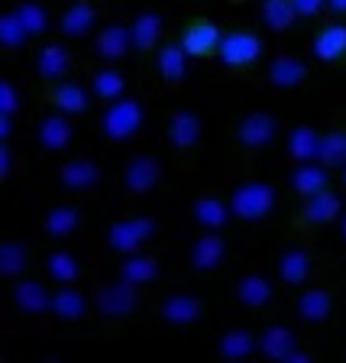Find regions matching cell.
<instances>
[{
  "label": "cell",
  "instance_id": "6da1fadb",
  "mask_svg": "<svg viewBox=\"0 0 346 363\" xmlns=\"http://www.w3.org/2000/svg\"><path fill=\"white\" fill-rule=\"evenodd\" d=\"M279 204V191L272 182H263V179H253V182H243L230 191V211H233L236 220L243 224H259L265 220Z\"/></svg>",
  "mask_w": 346,
  "mask_h": 363
},
{
  "label": "cell",
  "instance_id": "7a4b0ae2",
  "mask_svg": "<svg viewBox=\"0 0 346 363\" xmlns=\"http://www.w3.org/2000/svg\"><path fill=\"white\" fill-rule=\"evenodd\" d=\"M146 123V107L139 104L136 98H117L107 104L104 117H100V133L110 140V143H127L133 140Z\"/></svg>",
  "mask_w": 346,
  "mask_h": 363
},
{
  "label": "cell",
  "instance_id": "3957f363",
  "mask_svg": "<svg viewBox=\"0 0 346 363\" xmlns=\"http://www.w3.org/2000/svg\"><path fill=\"white\" fill-rule=\"evenodd\" d=\"M263 55H265V43H263V36L253 30L224 33L220 49H217V62L224 68H230V72H246V68H253Z\"/></svg>",
  "mask_w": 346,
  "mask_h": 363
},
{
  "label": "cell",
  "instance_id": "277c9868",
  "mask_svg": "<svg viewBox=\"0 0 346 363\" xmlns=\"http://www.w3.org/2000/svg\"><path fill=\"white\" fill-rule=\"evenodd\" d=\"M158 234V220L152 214H136V218H123L113 220L110 230H107V247L120 257H129V253H139L146 250V243Z\"/></svg>",
  "mask_w": 346,
  "mask_h": 363
},
{
  "label": "cell",
  "instance_id": "5b68a950",
  "mask_svg": "<svg viewBox=\"0 0 346 363\" xmlns=\"http://www.w3.org/2000/svg\"><path fill=\"white\" fill-rule=\"evenodd\" d=\"M139 302H143V286H133V282H127L123 276L117 282H107V286L98 289V295H94V308H98V315L107 318V321H123V318H129L139 308Z\"/></svg>",
  "mask_w": 346,
  "mask_h": 363
},
{
  "label": "cell",
  "instance_id": "8992f818",
  "mask_svg": "<svg viewBox=\"0 0 346 363\" xmlns=\"http://www.w3.org/2000/svg\"><path fill=\"white\" fill-rule=\"evenodd\" d=\"M279 117L272 111H249L243 113L240 121H236V146L240 150H249V152H259V150H269L275 140H279Z\"/></svg>",
  "mask_w": 346,
  "mask_h": 363
},
{
  "label": "cell",
  "instance_id": "52a82bcc",
  "mask_svg": "<svg viewBox=\"0 0 346 363\" xmlns=\"http://www.w3.org/2000/svg\"><path fill=\"white\" fill-rule=\"evenodd\" d=\"M158 182H162V162L156 156H133L123 166V175H120V185L129 198H143V195H152L158 189Z\"/></svg>",
  "mask_w": 346,
  "mask_h": 363
},
{
  "label": "cell",
  "instance_id": "ba28073f",
  "mask_svg": "<svg viewBox=\"0 0 346 363\" xmlns=\"http://www.w3.org/2000/svg\"><path fill=\"white\" fill-rule=\"evenodd\" d=\"M308 78H311L308 59H301V55H294V52L272 55L269 65H265V82L275 91H298L301 84H308Z\"/></svg>",
  "mask_w": 346,
  "mask_h": 363
},
{
  "label": "cell",
  "instance_id": "9c48e42d",
  "mask_svg": "<svg viewBox=\"0 0 346 363\" xmlns=\"http://www.w3.org/2000/svg\"><path fill=\"white\" fill-rule=\"evenodd\" d=\"M166 140L175 152H191L201 146L204 140V121L197 111H188V107H181L168 117L166 123Z\"/></svg>",
  "mask_w": 346,
  "mask_h": 363
},
{
  "label": "cell",
  "instance_id": "30bf717a",
  "mask_svg": "<svg viewBox=\"0 0 346 363\" xmlns=\"http://www.w3.org/2000/svg\"><path fill=\"white\" fill-rule=\"evenodd\" d=\"M220 39H224V30H220L214 20H191L185 30L178 33V43L185 45V52L191 55V59H211V55H217L220 49Z\"/></svg>",
  "mask_w": 346,
  "mask_h": 363
},
{
  "label": "cell",
  "instance_id": "8fae6325",
  "mask_svg": "<svg viewBox=\"0 0 346 363\" xmlns=\"http://www.w3.org/2000/svg\"><path fill=\"white\" fill-rule=\"evenodd\" d=\"M343 214V198L337 191L324 189L314 191V195L301 198V211H298V224L301 227H327L333 220H340Z\"/></svg>",
  "mask_w": 346,
  "mask_h": 363
},
{
  "label": "cell",
  "instance_id": "7c38bea8",
  "mask_svg": "<svg viewBox=\"0 0 346 363\" xmlns=\"http://www.w3.org/2000/svg\"><path fill=\"white\" fill-rule=\"evenodd\" d=\"M100 179H104V172H100V166L94 162V159L88 156H75V159H65L59 169V185L65 191H71V195H84V191H94L100 185Z\"/></svg>",
  "mask_w": 346,
  "mask_h": 363
},
{
  "label": "cell",
  "instance_id": "4fadbf2b",
  "mask_svg": "<svg viewBox=\"0 0 346 363\" xmlns=\"http://www.w3.org/2000/svg\"><path fill=\"white\" fill-rule=\"evenodd\" d=\"M129 52H136V49H133V30H129L127 23L117 20V23L100 26L98 36H94V55L100 62H120Z\"/></svg>",
  "mask_w": 346,
  "mask_h": 363
},
{
  "label": "cell",
  "instance_id": "5bb4252c",
  "mask_svg": "<svg viewBox=\"0 0 346 363\" xmlns=\"http://www.w3.org/2000/svg\"><path fill=\"white\" fill-rule=\"evenodd\" d=\"M158 318L172 328H188L197 325L204 318V302L191 292H172L158 302Z\"/></svg>",
  "mask_w": 346,
  "mask_h": 363
},
{
  "label": "cell",
  "instance_id": "9a60e30c",
  "mask_svg": "<svg viewBox=\"0 0 346 363\" xmlns=\"http://www.w3.org/2000/svg\"><path fill=\"white\" fill-rule=\"evenodd\" d=\"M226 257V237L220 230H201L188 250V263L195 272H214Z\"/></svg>",
  "mask_w": 346,
  "mask_h": 363
},
{
  "label": "cell",
  "instance_id": "2e32d148",
  "mask_svg": "<svg viewBox=\"0 0 346 363\" xmlns=\"http://www.w3.org/2000/svg\"><path fill=\"white\" fill-rule=\"evenodd\" d=\"M49 104L55 107V111L68 113V117H81V113H88L91 107V88H84V84L71 82V78H62V82H52L49 84Z\"/></svg>",
  "mask_w": 346,
  "mask_h": 363
},
{
  "label": "cell",
  "instance_id": "e0dca14e",
  "mask_svg": "<svg viewBox=\"0 0 346 363\" xmlns=\"http://www.w3.org/2000/svg\"><path fill=\"white\" fill-rule=\"evenodd\" d=\"M156 75L162 78L166 84H181L188 78V68H191V55L185 52V45L178 39H168L156 49Z\"/></svg>",
  "mask_w": 346,
  "mask_h": 363
},
{
  "label": "cell",
  "instance_id": "ac0fdd59",
  "mask_svg": "<svg viewBox=\"0 0 346 363\" xmlns=\"http://www.w3.org/2000/svg\"><path fill=\"white\" fill-rule=\"evenodd\" d=\"M294 315L301 325H324L327 318L333 315V292L327 286H308L301 295H298V302H294Z\"/></svg>",
  "mask_w": 346,
  "mask_h": 363
},
{
  "label": "cell",
  "instance_id": "d6986e66",
  "mask_svg": "<svg viewBox=\"0 0 346 363\" xmlns=\"http://www.w3.org/2000/svg\"><path fill=\"white\" fill-rule=\"evenodd\" d=\"M311 55L324 65H333V62L346 59V23H324L321 30L311 36Z\"/></svg>",
  "mask_w": 346,
  "mask_h": 363
},
{
  "label": "cell",
  "instance_id": "ffe728a7",
  "mask_svg": "<svg viewBox=\"0 0 346 363\" xmlns=\"http://www.w3.org/2000/svg\"><path fill=\"white\" fill-rule=\"evenodd\" d=\"M36 140L45 152H65L68 146H71V140H75V123H71L68 113L55 111V113H49V117L39 121Z\"/></svg>",
  "mask_w": 346,
  "mask_h": 363
},
{
  "label": "cell",
  "instance_id": "44dd1931",
  "mask_svg": "<svg viewBox=\"0 0 346 363\" xmlns=\"http://www.w3.org/2000/svg\"><path fill=\"white\" fill-rule=\"evenodd\" d=\"M10 298H13V308L20 311V315H26V318L49 315V308H52V295L45 292L42 282L23 279V276H20V282H13V292H10Z\"/></svg>",
  "mask_w": 346,
  "mask_h": 363
},
{
  "label": "cell",
  "instance_id": "7402d4cb",
  "mask_svg": "<svg viewBox=\"0 0 346 363\" xmlns=\"http://www.w3.org/2000/svg\"><path fill=\"white\" fill-rule=\"evenodd\" d=\"M330 172L333 169H327L324 162H294L292 172H288V189L294 191V195H314V191H324L330 189Z\"/></svg>",
  "mask_w": 346,
  "mask_h": 363
},
{
  "label": "cell",
  "instance_id": "603a6c76",
  "mask_svg": "<svg viewBox=\"0 0 346 363\" xmlns=\"http://www.w3.org/2000/svg\"><path fill=\"white\" fill-rule=\"evenodd\" d=\"M68 72H71V52H68V45H62V43H42L39 45L36 75L42 78L45 84L68 78Z\"/></svg>",
  "mask_w": 346,
  "mask_h": 363
},
{
  "label": "cell",
  "instance_id": "cb8c5ba5",
  "mask_svg": "<svg viewBox=\"0 0 346 363\" xmlns=\"http://www.w3.org/2000/svg\"><path fill=\"white\" fill-rule=\"evenodd\" d=\"M233 211H230V198H217V195H201L191 204V220L201 230H224L230 224Z\"/></svg>",
  "mask_w": 346,
  "mask_h": 363
},
{
  "label": "cell",
  "instance_id": "d4e9b609",
  "mask_svg": "<svg viewBox=\"0 0 346 363\" xmlns=\"http://www.w3.org/2000/svg\"><path fill=\"white\" fill-rule=\"evenodd\" d=\"M94 23H98V4L94 0H75L62 10L59 30L65 39H81L94 30Z\"/></svg>",
  "mask_w": 346,
  "mask_h": 363
},
{
  "label": "cell",
  "instance_id": "484cf974",
  "mask_svg": "<svg viewBox=\"0 0 346 363\" xmlns=\"http://www.w3.org/2000/svg\"><path fill=\"white\" fill-rule=\"evenodd\" d=\"M275 269H279V279L285 282V286L298 289L308 282L311 269H314V253H311L308 247H288V250H282Z\"/></svg>",
  "mask_w": 346,
  "mask_h": 363
},
{
  "label": "cell",
  "instance_id": "4316f807",
  "mask_svg": "<svg viewBox=\"0 0 346 363\" xmlns=\"http://www.w3.org/2000/svg\"><path fill=\"white\" fill-rule=\"evenodd\" d=\"M129 30H133V49L136 52H156L158 45H162V33H166V20L152 10H143V13H136L133 23H129Z\"/></svg>",
  "mask_w": 346,
  "mask_h": 363
},
{
  "label": "cell",
  "instance_id": "83f0119b",
  "mask_svg": "<svg viewBox=\"0 0 346 363\" xmlns=\"http://www.w3.org/2000/svg\"><path fill=\"white\" fill-rule=\"evenodd\" d=\"M298 350V334L285 325H269L263 334H259V354L265 360H275V363H285L288 357Z\"/></svg>",
  "mask_w": 346,
  "mask_h": 363
},
{
  "label": "cell",
  "instance_id": "f1b7e54d",
  "mask_svg": "<svg viewBox=\"0 0 346 363\" xmlns=\"http://www.w3.org/2000/svg\"><path fill=\"white\" fill-rule=\"evenodd\" d=\"M285 152L292 162H314L321 152V130L311 123H298L285 136Z\"/></svg>",
  "mask_w": 346,
  "mask_h": 363
},
{
  "label": "cell",
  "instance_id": "f546056e",
  "mask_svg": "<svg viewBox=\"0 0 346 363\" xmlns=\"http://www.w3.org/2000/svg\"><path fill=\"white\" fill-rule=\"evenodd\" d=\"M81 227V211L75 204H55L42 214V234L52 240H68Z\"/></svg>",
  "mask_w": 346,
  "mask_h": 363
},
{
  "label": "cell",
  "instance_id": "4dcf8cb0",
  "mask_svg": "<svg viewBox=\"0 0 346 363\" xmlns=\"http://www.w3.org/2000/svg\"><path fill=\"white\" fill-rule=\"evenodd\" d=\"M256 350H259V337L253 331H246V328H230V331H224L217 340V354L230 363L249 360Z\"/></svg>",
  "mask_w": 346,
  "mask_h": 363
},
{
  "label": "cell",
  "instance_id": "1f68e13d",
  "mask_svg": "<svg viewBox=\"0 0 346 363\" xmlns=\"http://www.w3.org/2000/svg\"><path fill=\"white\" fill-rule=\"evenodd\" d=\"M272 298H275V286L265 276H259V272L240 276V282H236V302L243 308H265Z\"/></svg>",
  "mask_w": 346,
  "mask_h": 363
},
{
  "label": "cell",
  "instance_id": "d6a6232c",
  "mask_svg": "<svg viewBox=\"0 0 346 363\" xmlns=\"http://www.w3.org/2000/svg\"><path fill=\"white\" fill-rule=\"evenodd\" d=\"M49 315L59 318V321H81L84 315H88V298H84L81 292H78L75 286H59L52 292V308H49Z\"/></svg>",
  "mask_w": 346,
  "mask_h": 363
},
{
  "label": "cell",
  "instance_id": "836d02e7",
  "mask_svg": "<svg viewBox=\"0 0 346 363\" xmlns=\"http://www.w3.org/2000/svg\"><path fill=\"white\" fill-rule=\"evenodd\" d=\"M91 94L98 101H104V104L123 98V94H127V75L113 65H104V68H98V72H91Z\"/></svg>",
  "mask_w": 346,
  "mask_h": 363
},
{
  "label": "cell",
  "instance_id": "e575fe53",
  "mask_svg": "<svg viewBox=\"0 0 346 363\" xmlns=\"http://www.w3.org/2000/svg\"><path fill=\"white\" fill-rule=\"evenodd\" d=\"M259 20L272 33H288V30H294V23L301 20V16H298L292 0H259Z\"/></svg>",
  "mask_w": 346,
  "mask_h": 363
},
{
  "label": "cell",
  "instance_id": "d590c367",
  "mask_svg": "<svg viewBox=\"0 0 346 363\" xmlns=\"http://www.w3.org/2000/svg\"><path fill=\"white\" fill-rule=\"evenodd\" d=\"M120 276L127 282H133V286H149V282L158 276V259L152 257V253H146V250L129 253V257L120 263Z\"/></svg>",
  "mask_w": 346,
  "mask_h": 363
},
{
  "label": "cell",
  "instance_id": "8d00e7d4",
  "mask_svg": "<svg viewBox=\"0 0 346 363\" xmlns=\"http://www.w3.org/2000/svg\"><path fill=\"white\" fill-rule=\"evenodd\" d=\"M317 162H324L327 169H337V172L346 166V127H330L321 133Z\"/></svg>",
  "mask_w": 346,
  "mask_h": 363
},
{
  "label": "cell",
  "instance_id": "74e56055",
  "mask_svg": "<svg viewBox=\"0 0 346 363\" xmlns=\"http://www.w3.org/2000/svg\"><path fill=\"white\" fill-rule=\"evenodd\" d=\"M30 266V247L23 240H4L0 243V276L4 279H20Z\"/></svg>",
  "mask_w": 346,
  "mask_h": 363
},
{
  "label": "cell",
  "instance_id": "f35d334b",
  "mask_svg": "<svg viewBox=\"0 0 346 363\" xmlns=\"http://www.w3.org/2000/svg\"><path fill=\"white\" fill-rule=\"evenodd\" d=\"M45 269H49V279L59 282V286H71L78 282L81 276V263H78L75 253H68V250H55L45 257Z\"/></svg>",
  "mask_w": 346,
  "mask_h": 363
},
{
  "label": "cell",
  "instance_id": "ab89813d",
  "mask_svg": "<svg viewBox=\"0 0 346 363\" xmlns=\"http://www.w3.org/2000/svg\"><path fill=\"white\" fill-rule=\"evenodd\" d=\"M13 13L20 16V23L26 26V33H30L33 39H39L45 30H49V23H52V16H49V10L42 7V4H36V0H20L13 7Z\"/></svg>",
  "mask_w": 346,
  "mask_h": 363
},
{
  "label": "cell",
  "instance_id": "60d3db41",
  "mask_svg": "<svg viewBox=\"0 0 346 363\" xmlns=\"http://www.w3.org/2000/svg\"><path fill=\"white\" fill-rule=\"evenodd\" d=\"M30 33H26V26L20 23V16L13 13V7L7 10V13L0 16V45L7 49V52H16V49H23V45L30 43Z\"/></svg>",
  "mask_w": 346,
  "mask_h": 363
},
{
  "label": "cell",
  "instance_id": "b9f144b4",
  "mask_svg": "<svg viewBox=\"0 0 346 363\" xmlns=\"http://www.w3.org/2000/svg\"><path fill=\"white\" fill-rule=\"evenodd\" d=\"M23 113V88L13 78L0 82V117H16Z\"/></svg>",
  "mask_w": 346,
  "mask_h": 363
},
{
  "label": "cell",
  "instance_id": "7bdbcfd3",
  "mask_svg": "<svg viewBox=\"0 0 346 363\" xmlns=\"http://www.w3.org/2000/svg\"><path fill=\"white\" fill-rule=\"evenodd\" d=\"M301 20H317L327 13V0H292Z\"/></svg>",
  "mask_w": 346,
  "mask_h": 363
},
{
  "label": "cell",
  "instance_id": "ee69618b",
  "mask_svg": "<svg viewBox=\"0 0 346 363\" xmlns=\"http://www.w3.org/2000/svg\"><path fill=\"white\" fill-rule=\"evenodd\" d=\"M13 175V146L10 140H0V179H10Z\"/></svg>",
  "mask_w": 346,
  "mask_h": 363
},
{
  "label": "cell",
  "instance_id": "f6af8a7d",
  "mask_svg": "<svg viewBox=\"0 0 346 363\" xmlns=\"http://www.w3.org/2000/svg\"><path fill=\"white\" fill-rule=\"evenodd\" d=\"M13 121L16 117H0V140H10V136H13Z\"/></svg>",
  "mask_w": 346,
  "mask_h": 363
},
{
  "label": "cell",
  "instance_id": "bcb514c9",
  "mask_svg": "<svg viewBox=\"0 0 346 363\" xmlns=\"http://www.w3.org/2000/svg\"><path fill=\"white\" fill-rule=\"evenodd\" d=\"M327 13L330 16H346V0H327Z\"/></svg>",
  "mask_w": 346,
  "mask_h": 363
},
{
  "label": "cell",
  "instance_id": "7dc6e473",
  "mask_svg": "<svg viewBox=\"0 0 346 363\" xmlns=\"http://www.w3.org/2000/svg\"><path fill=\"white\" fill-rule=\"evenodd\" d=\"M285 363H311V354H308V350H301V347H298L292 357H288Z\"/></svg>",
  "mask_w": 346,
  "mask_h": 363
},
{
  "label": "cell",
  "instance_id": "c3c4849f",
  "mask_svg": "<svg viewBox=\"0 0 346 363\" xmlns=\"http://www.w3.org/2000/svg\"><path fill=\"white\" fill-rule=\"evenodd\" d=\"M340 237H343V243H346V211L340 214Z\"/></svg>",
  "mask_w": 346,
  "mask_h": 363
},
{
  "label": "cell",
  "instance_id": "681fc988",
  "mask_svg": "<svg viewBox=\"0 0 346 363\" xmlns=\"http://www.w3.org/2000/svg\"><path fill=\"white\" fill-rule=\"evenodd\" d=\"M340 185H343V189H346V166L340 169Z\"/></svg>",
  "mask_w": 346,
  "mask_h": 363
}]
</instances>
